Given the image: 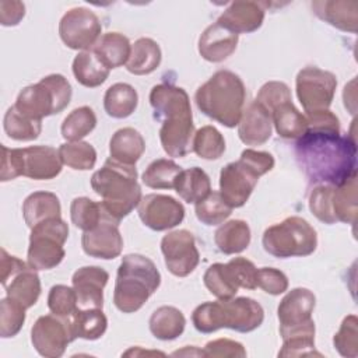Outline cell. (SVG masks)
Returning <instances> with one entry per match:
<instances>
[{"instance_id":"cell-1","label":"cell","mask_w":358,"mask_h":358,"mask_svg":"<svg viewBox=\"0 0 358 358\" xmlns=\"http://www.w3.org/2000/svg\"><path fill=\"white\" fill-rule=\"evenodd\" d=\"M295 158L310 183L341 186L357 176L354 137L331 130H306L295 143Z\"/></svg>"},{"instance_id":"cell-2","label":"cell","mask_w":358,"mask_h":358,"mask_svg":"<svg viewBox=\"0 0 358 358\" xmlns=\"http://www.w3.org/2000/svg\"><path fill=\"white\" fill-rule=\"evenodd\" d=\"M154 117L161 122L159 140L169 157H185L192 151L194 124L187 92L173 84L154 85L150 92Z\"/></svg>"},{"instance_id":"cell-3","label":"cell","mask_w":358,"mask_h":358,"mask_svg":"<svg viewBox=\"0 0 358 358\" xmlns=\"http://www.w3.org/2000/svg\"><path fill=\"white\" fill-rule=\"evenodd\" d=\"M91 187L102 199V211L116 222L127 217L141 201L136 166L120 164L110 157L91 176Z\"/></svg>"},{"instance_id":"cell-4","label":"cell","mask_w":358,"mask_h":358,"mask_svg":"<svg viewBox=\"0 0 358 358\" xmlns=\"http://www.w3.org/2000/svg\"><path fill=\"white\" fill-rule=\"evenodd\" d=\"M245 84L231 70L215 71L196 91L194 101L200 112L225 127H235L243 112Z\"/></svg>"},{"instance_id":"cell-5","label":"cell","mask_w":358,"mask_h":358,"mask_svg":"<svg viewBox=\"0 0 358 358\" xmlns=\"http://www.w3.org/2000/svg\"><path fill=\"white\" fill-rule=\"evenodd\" d=\"M264 320L262 305L248 296L218 299L199 305L192 313V322L197 331L208 334L222 327L239 333L256 330Z\"/></svg>"},{"instance_id":"cell-6","label":"cell","mask_w":358,"mask_h":358,"mask_svg":"<svg viewBox=\"0 0 358 358\" xmlns=\"http://www.w3.org/2000/svg\"><path fill=\"white\" fill-rule=\"evenodd\" d=\"M161 274L154 262L131 253L122 259L117 268L113 303L123 313H134L158 289Z\"/></svg>"},{"instance_id":"cell-7","label":"cell","mask_w":358,"mask_h":358,"mask_svg":"<svg viewBox=\"0 0 358 358\" xmlns=\"http://www.w3.org/2000/svg\"><path fill=\"white\" fill-rule=\"evenodd\" d=\"M0 180H13L17 176H27L35 180H49L62 172L63 162L59 150L50 145H32L25 148L1 147Z\"/></svg>"},{"instance_id":"cell-8","label":"cell","mask_w":358,"mask_h":358,"mask_svg":"<svg viewBox=\"0 0 358 358\" xmlns=\"http://www.w3.org/2000/svg\"><path fill=\"white\" fill-rule=\"evenodd\" d=\"M73 90L62 74H49L39 83L22 88L14 106L25 116L42 120L46 116L60 113L71 101Z\"/></svg>"},{"instance_id":"cell-9","label":"cell","mask_w":358,"mask_h":358,"mask_svg":"<svg viewBox=\"0 0 358 358\" xmlns=\"http://www.w3.org/2000/svg\"><path fill=\"white\" fill-rule=\"evenodd\" d=\"M263 249L278 259L303 257L316 250L317 235L303 218L292 215L268 227L262 238Z\"/></svg>"},{"instance_id":"cell-10","label":"cell","mask_w":358,"mask_h":358,"mask_svg":"<svg viewBox=\"0 0 358 358\" xmlns=\"http://www.w3.org/2000/svg\"><path fill=\"white\" fill-rule=\"evenodd\" d=\"M69 225L62 217L50 218L31 228L27 264L34 270H50L64 259Z\"/></svg>"},{"instance_id":"cell-11","label":"cell","mask_w":358,"mask_h":358,"mask_svg":"<svg viewBox=\"0 0 358 358\" xmlns=\"http://www.w3.org/2000/svg\"><path fill=\"white\" fill-rule=\"evenodd\" d=\"M296 96L305 113L324 110L333 102L337 80L330 71L315 66H308L296 74L295 80Z\"/></svg>"},{"instance_id":"cell-12","label":"cell","mask_w":358,"mask_h":358,"mask_svg":"<svg viewBox=\"0 0 358 358\" xmlns=\"http://www.w3.org/2000/svg\"><path fill=\"white\" fill-rule=\"evenodd\" d=\"M102 32L99 18L85 7L70 8L59 22V35L63 43L74 50H91Z\"/></svg>"},{"instance_id":"cell-13","label":"cell","mask_w":358,"mask_h":358,"mask_svg":"<svg viewBox=\"0 0 358 358\" xmlns=\"http://www.w3.org/2000/svg\"><path fill=\"white\" fill-rule=\"evenodd\" d=\"M76 340L70 319L56 315H43L36 319L31 329V343L36 352L46 358H59L67 345Z\"/></svg>"},{"instance_id":"cell-14","label":"cell","mask_w":358,"mask_h":358,"mask_svg":"<svg viewBox=\"0 0 358 358\" xmlns=\"http://www.w3.org/2000/svg\"><path fill=\"white\" fill-rule=\"evenodd\" d=\"M315 303V294L302 287L291 289L281 299L277 315L280 320V334L282 338L296 331L315 330V322L312 320Z\"/></svg>"},{"instance_id":"cell-15","label":"cell","mask_w":358,"mask_h":358,"mask_svg":"<svg viewBox=\"0 0 358 358\" xmlns=\"http://www.w3.org/2000/svg\"><path fill=\"white\" fill-rule=\"evenodd\" d=\"M161 252L165 266L176 277H186L193 273L200 260L194 236L187 229L168 232L161 241Z\"/></svg>"},{"instance_id":"cell-16","label":"cell","mask_w":358,"mask_h":358,"mask_svg":"<svg viewBox=\"0 0 358 358\" xmlns=\"http://www.w3.org/2000/svg\"><path fill=\"white\" fill-rule=\"evenodd\" d=\"M260 175L242 158L227 164L220 173V194L232 208L242 207L250 197Z\"/></svg>"},{"instance_id":"cell-17","label":"cell","mask_w":358,"mask_h":358,"mask_svg":"<svg viewBox=\"0 0 358 358\" xmlns=\"http://www.w3.org/2000/svg\"><path fill=\"white\" fill-rule=\"evenodd\" d=\"M138 217L152 231H166L179 225L185 218V207L168 194L151 193L141 197Z\"/></svg>"},{"instance_id":"cell-18","label":"cell","mask_w":358,"mask_h":358,"mask_svg":"<svg viewBox=\"0 0 358 358\" xmlns=\"http://www.w3.org/2000/svg\"><path fill=\"white\" fill-rule=\"evenodd\" d=\"M81 246L85 255L95 259L110 260L117 257L123 249V238L119 231V222L113 221L103 213L99 224L94 229L83 234Z\"/></svg>"},{"instance_id":"cell-19","label":"cell","mask_w":358,"mask_h":358,"mask_svg":"<svg viewBox=\"0 0 358 358\" xmlns=\"http://www.w3.org/2000/svg\"><path fill=\"white\" fill-rule=\"evenodd\" d=\"M109 280L105 268L84 266L73 274V288L77 294V305L81 309L101 308L103 305V288Z\"/></svg>"},{"instance_id":"cell-20","label":"cell","mask_w":358,"mask_h":358,"mask_svg":"<svg viewBox=\"0 0 358 358\" xmlns=\"http://www.w3.org/2000/svg\"><path fill=\"white\" fill-rule=\"evenodd\" d=\"M264 4L257 1H232L218 17L217 24L239 35L259 29L264 20Z\"/></svg>"},{"instance_id":"cell-21","label":"cell","mask_w":358,"mask_h":358,"mask_svg":"<svg viewBox=\"0 0 358 358\" xmlns=\"http://www.w3.org/2000/svg\"><path fill=\"white\" fill-rule=\"evenodd\" d=\"M271 129L270 113L255 99L242 112L238 123V136L246 145H262L271 137Z\"/></svg>"},{"instance_id":"cell-22","label":"cell","mask_w":358,"mask_h":358,"mask_svg":"<svg viewBox=\"0 0 358 358\" xmlns=\"http://www.w3.org/2000/svg\"><path fill=\"white\" fill-rule=\"evenodd\" d=\"M238 45V35L214 22L199 38L200 56L211 63H220L229 57Z\"/></svg>"},{"instance_id":"cell-23","label":"cell","mask_w":358,"mask_h":358,"mask_svg":"<svg viewBox=\"0 0 358 358\" xmlns=\"http://www.w3.org/2000/svg\"><path fill=\"white\" fill-rule=\"evenodd\" d=\"M313 13L330 24L331 27L344 32H357L358 25V3L343 0H316L312 3Z\"/></svg>"},{"instance_id":"cell-24","label":"cell","mask_w":358,"mask_h":358,"mask_svg":"<svg viewBox=\"0 0 358 358\" xmlns=\"http://www.w3.org/2000/svg\"><path fill=\"white\" fill-rule=\"evenodd\" d=\"M271 122L280 137L288 140H298L306 131L308 123L303 113H301L292 103V98L282 99L268 109Z\"/></svg>"},{"instance_id":"cell-25","label":"cell","mask_w":358,"mask_h":358,"mask_svg":"<svg viewBox=\"0 0 358 358\" xmlns=\"http://www.w3.org/2000/svg\"><path fill=\"white\" fill-rule=\"evenodd\" d=\"M144 150L145 141L140 131L133 127L116 130L109 141L110 158L124 165L136 166V162L141 158Z\"/></svg>"},{"instance_id":"cell-26","label":"cell","mask_w":358,"mask_h":358,"mask_svg":"<svg viewBox=\"0 0 358 358\" xmlns=\"http://www.w3.org/2000/svg\"><path fill=\"white\" fill-rule=\"evenodd\" d=\"M62 214L59 197L52 192H34L22 204L24 221L29 228L50 218H57Z\"/></svg>"},{"instance_id":"cell-27","label":"cell","mask_w":358,"mask_h":358,"mask_svg":"<svg viewBox=\"0 0 358 358\" xmlns=\"http://www.w3.org/2000/svg\"><path fill=\"white\" fill-rule=\"evenodd\" d=\"M162 59L159 45L151 38H138L130 50L126 69L136 76H145L157 70Z\"/></svg>"},{"instance_id":"cell-28","label":"cell","mask_w":358,"mask_h":358,"mask_svg":"<svg viewBox=\"0 0 358 358\" xmlns=\"http://www.w3.org/2000/svg\"><path fill=\"white\" fill-rule=\"evenodd\" d=\"M152 336L162 341H171L178 338L186 326L183 313L175 306H159L155 309L148 322Z\"/></svg>"},{"instance_id":"cell-29","label":"cell","mask_w":358,"mask_h":358,"mask_svg":"<svg viewBox=\"0 0 358 358\" xmlns=\"http://www.w3.org/2000/svg\"><path fill=\"white\" fill-rule=\"evenodd\" d=\"M101 62L110 70L120 66H126L131 45L127 36L120 32H106L103 34L98 43L92 49Z\"/></svg>"},{"instance_id":"cell-30","label":"cell","mask_w":358,"mask_h":358,"mask_svg":"<svg viewBox=\"0 0 358 358\" xmlns=\"http://www.w3.org/2000/svg\"><path fill=\"white\" fill-rule=\"evenodd\" d=\"M214 242L224 255L241 253L250 243V228L243 220H231L215 231Z\"/></svg>"},{"instance_id":"cell-31","label":"cell","mask_w":358,"mask_h":358,"mask_svg":"<svg viewBox=\"0 0 358 358\" xmlns=\"http://www.w3.org/2000/svg\"><path fill=\"white\" fill-rule=\"evenodd\" d=\"M71 331L74 338L98 340L108 329V319L101 308H77L70 317Z\"/></svg>"},{"instance_id":"cell-32","label":"cell","mask_w":358,"mask_h":358,"mask_svg":"<svg viewBox=\"0 0 358 358\" xmlns=\"http://www.w3.org/2000/svg\"><path fill=\"white\" fill-rule=\"evenodd\" d=\"M73 74L87 88L99 87L109 77V69L101 62L94 50L80 52L73 60Z\"/></svg>"},{"instance_id":"cell-33","label":"cell","mask_w":358,"mask_h":358,"mask_svg":"<svg viewBox=\"0 0 358 358\" xmlns=\"http://www.w3.org/2000/svg\"><path fill=\"white\" fill-rule=\"evenodd\" d=\"M6 288V296L22 305L25 309L34 306L41 295V280L36 270L27 267L13 277Z\"/></svg>"},{"instance_id":"cell-34","label":"cell","mask_w":358,"mask_h":358,"mask_svg":"<svg viewBox=\"0 0 358 358\" xmlns=\"http://www.w3.org/2000/svg\"><path fill=\"white\" fill-rule=\"evenodd\" d=\"M137 103V91L126 83H116L110 85L103 95L105 112L115 119H124L130 116L136 110Z\"/></svg>"},{"instance_id":"cell-35","label":"cell","mask_w":358,"mask_h":358,"mask_svg":"<svg viewBox=\"0 0 358 358\" xmlns=\"http://www.w3.org/2000/svg\"><path fill=\"white\" fill-rule=\"evenodd\" d=\"M176 193L186 203H199L211 192V182L208 175L199 166L182 169L175 183Z\"/></svg>"},{"instance_id":"cell-36","label":"cell","mask_w":358,"mask_h":358,"mask_svg":"<svg viewBox=\"0 0 358 358\" xmlns=\"http://www.w3.org/2000/svg\"><path fill=\"white\" fill-rule=\"evenodd\" d=\"M331 207L336 221L354 224L358 211L357 201V176L351 178L341 186H334L331 196Z\"/></svg>"},{"instance_id":"cell-37","label":"cell","mask_w":358,"mask_h":358,"mask_svg":"<svg viewBox=\"0 0 358 358\" xmlns=\"http://www.w3.org/2000/svg\"><path fill=\"white\" fill-rule=\"evenodd\" d=\"M6 134L17 141H31L38 138L42 130V120L22 115L14 105L10 106L3 119Z\"/></svg>"},{"instance_id":"cell-38","label":"cell","mask_w":358,"mask_h":358,"mask_svg":"<svg viewBox=\"0 0 358 358\" xmlns=\"http://www.w3.org/2000/svg\"><path fill=\"white\" fill-rule=\"evenodd\" d=\"M96 126L95 112L90 106H80L71 110L62 123V136L67 141H81Z\"/></svg>"},{"instance_id":"cell-39","label":"cell","mask_w":358,"mask_h":358,"mask_svg":"<svg viewBox=\"0 0 358 358\" xmlns=\"http://www.w3.org/2000/svg\"><path fill=\"white\" fill-rule=\"evenodd\" d=\"M182 168L168 158H158L152 161L144 171L143 183L151 189H175L176 179Z\"/></svg>"},{"instance_id":"cell-40","label":"cell","mask_w":358,"mask_h":358,"mask_svg":"<svg viewBox=\"0 0 358 358\" xmlns=\"http://www.w3.org/2000/svg\"><path fill=\"white\" fill-rule=\"evenodd\" d=\"M63 165L76 171H88L95 166L96 151L85 141H67L59 147Z\"/></svg>"},{"instance_id":"cell-41","label":"cell","mask_w":358,"mask_h":358,"mask_svg":"<svg viewBox=\"0 0 358 358\" xmlns=\"http://www.w3.org/2000/svg\"><path fill=\"white\" fill-rule=\"evenodd\" d=\"M203 281L206 288L218 299L234 298L235 294L238 292V285L235 284L227 263L211 264L206 270L203 275Z\"/></svg>"},{"instance_id":"cell-42","label":"cell","mask_w":358,"mask_h":358,"mask_svg":"<svg viewBox=\"0 0 358 358\" xmlns=\"http://www.w3.org/2000/svg\"><path fill=\"white\" fill-rule=\"evenodd\" d=\"M192 150L203 159H218L225 151V140L214 126H203L193 136Z\"/></svg>"},{"instance_id":"cell-43","label":"cell","mask_w":358,"mask_h":358,"mask_svg":"<svg viewBox=\"0 0 358 358\" xmlns=\"http://www.w3.org/2000/svg\"><path fill=\"white\" fill-rule=\"evenodd\" d=\"M196 217L204 225H220L222 224L232 213L225 200L221 197L220 192H210L207 197L194 204Z\"/></svg>"},{"instance_id":"cell-44","label":"cell","mask_w":358,"mask_h":358,"mask_svg":"<svg viewBox=\"0 0 358 358\" xmlns=\"http://www.w3.org/2000/svg\"><path fill=\"white\" fill-rule=\"evenodd\" d=\"M102 207L88 197H76L70 204L71 222L81 231L94 229L102 220Z\"/></svg>"},{"instance_id":"cell-45","label":"cell","mask_w":358,"mask_h":358,"mask_svg":"<svg viewBox=\"0 0 358 358\" xmlns=\"http://www.w3.org/2000/svg\"><path fill=\"white\" fill-rule=\"evenodd\" d=\"M25 308L11 298L0 301V336L3 338L14 337L20 333L25 322Z\"/></svg>"},{"instance_id":"cell-46","label":"cell","mask_w":358,"mask_h":358,"mask_svg":"<svg viewBox=\"0 0 358 358\" xmlns=\"http://www.w3.org/2000/svg\"><path fill=\"white\" fill-rule=\"evenodd\" d=\"M357 316L348 315L343 319L338 331L333 337L334 348L340 355L347 358H355L358 355V330Z\"/></svg>"},{"instance_id":"cell-47","label":"cell","mask_w":358,"mask_h":358,"mask_svg":"<svg viewBox=\"0 0 358 358\" xmlns=\"http://www.w3.org/2000/svg\"><path fill=\"white\" fill-rule=\"evenodd\" d=\"M48 308L53 315L70 319L78 308L74 288L63 284L53 285L48 295Z\"/></svg>"},{"instance_id":"cell-48","label":"cell","mask_w":358,"mask_h":358,"mask_svg":"<svg viewBox=\"0 0 358 358\" xmlns=\"http://www.w3.org/2000/svg\"><path fill=\"white\" fill-rule=\"evenodd\" d=\"M334 186L317 185L313 187L309 196V208L312 214L324 224H336V218L331 207V196Z\"/></svg>"},{"instance_id":"cell-49","label":"cell","mask_w":358,"mask_h":358,"mask_svg":"<svg viewBox=\"0 0 358 358\" xmlns=\"http://www.w3.org/2000/svg\"><path fill=\"white\" fill-rule=\"evenodd\" d=\"M302 355H322L315 350V331L294 333L282 338V347L278 351V357Z\"/></svg>"},{"instance_id":"cell-50","label":"cell","mask_w":358,"mask_h":358,"mask_svg":"<svg viewBox=\"0 0 358 358\" xmlns=\"http://www.w3.org/2000/svg\"><path fill=\"white\" fill-rule=\"evenodd\" d=\"M227 266L238 288H257V268L250 260L245 257H234L227 263Z\"/></svg>"},{"instance_id":"cell-51","label":"cell","mask_w":358,"mask_h":358,"mask_svg":"<svg viewBox=\"0 0 358 358\" xmlns=\"http://www.w3.org/2000/svg\"><path fill=\"white\" fill-rule=\"evenodd\" d=\"M257 287L270 295H280L288 288L287 275L274 267L257 268Z\"/></svg>"},{"instance_id":"cell-52","label":"cell","mask_w":358,"mask_h":358,"mask_svg":"<svg viewBox=\"0 0 358 358\" xmlns=\"http://www.w3.org/2000/svg\"><path fill=\"white\" fill-rule=\"evenodd\" d=\"M204 357H235L243 358L246 357L245 347L235 340L231 338H217L208 341L204 347Z\"/></svg>"},{"instance_id":"cell-53","label":"cell","mask_w":358,"mask_h":358,"mask_svg":"<svg viewBox=\"0 0 358 358\" xmlns=\"http://www.w3.org/2000/svg\"><path fill=\"white\" fill-rule=\"evenodd\" d=\"M27 267H29L28 264H25L21 259L11 256L7 253L6 249H1V259H0V270H1V285L6 287L8 284V281L15 277L18 273H21L22 270H25Z\"/></svg>"},{"instance_id":"cell-54","label":"cell","mask_w":358,"mask_h":358,"mask_svg":"<svg viewBox=\"0 0 358 358\" xmlns=\"http://www.w3.org/2000/svg\"><path fill=\"white\" fill-rule=\"evenodd\" d=\"M25 15V6L21 1H0V22L4 27L17 25Z\"/></svg>"},{"instance_id":"cell-55","label":"cell","mask_w":358,"mask_h":358,"mask_svg":"<svg viewBox=\"0 0 358 358\" xmlns=\"http://www.w3.org/2000/svg\"><path fill=\"white\" fill-rule=\"evenodd\" d=\"M138 354H141V355H148V354H151V355H165L162 351H144V350H141L140 347H136V348H130L129 351H126L123 355H138Z\"/></svg>"},{"instance_id":"cell-56","label":"cell","mask_w":358,"mask_h":358,"mask_svg":"<svg viewBox=\"0 0 358 358\" xmlns=\"http://www.w3.org/2000/svg\"><path fill=\"white\" fill-rule=\"evenodd\" d=\"M172 355H203L204 357V351L203 350H196V347H193V345L189 350V345H187V347H185V350L175 351Z\"/></svg>"}]
</instances>
